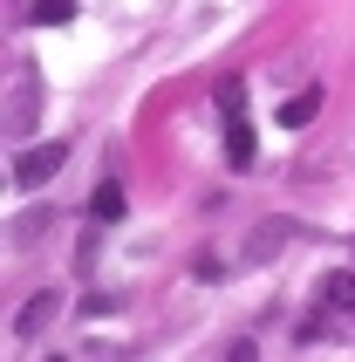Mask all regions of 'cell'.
<instances>
[{
	"label": "cell",
	"instance_id": "2",
	"mask_svg": "<svg viewBox=\"0 0 355 362\" xmlns=\"http://www.w3.org/2000/svg\"><path fill=\"white\" fill-rule=\"evenodd\" d=\"M62 164H69V137L28 144V151H21V158H14V185H21V192H35V185H48V178H55Z\"/></svg>",
	"mask_w": 355,
	"mask_h": 362
},
{
	"label": "cell",
	"instance_id": "5",
	"mask_svg": "<svg viewBox=\"0 0 355 362\" xmlns=\"http://www.w3.org/2000/svg\"><path fill=\"white\" fill-rule=\"evenodd\" d=\"M123 205H130V199H123V185H117V178H103L96 192H89V219H96V226H117V219H123Z\"/></svg>",
	"mask_w": 355,
	"mask_h": 362
},
{
	"label": "cell",
	"instance_id": "6",
	"mask_svg": "<svg viewBox=\"0 0 355 362\" xmlns=\"http://www.w3.org/2000/svg\"><path fill=\"white\" fill-rule=\"evenodd\" d=\"M55 308H62V294H35V301L14 315V335H41V328L55 322Z\"/></svg>",
	"mask_w": 355,
	"mask_h": 362
},
{
	"label": "cell",
	"instance_id": "10",
	"mask_svg": "<svg viewBox=\"0 0 355 362\" xmlns=\"http://www.w3.org/2000/svg\"><path fill=\"white\" fill-rule=\"evenodd\" d=\"M48 219H55V212H41V205H35V212H21V226H14V240L28 246V240H35V233H41V226H48Z\"/></svg>",
	"mask_w": 355,
	"mask_h": 362
},
{
	"label": "cell",
	"instance_id": "4",
	"mask_svg": "<svg viewBox=\"0 0 355 362\" xmlns=\"http://www.w3.org/2000/svg\"><path fill=\"white\" fill-rule=\"evenodd\" d=\"M315 110H321V89L308 82L301 96H287V103L274 110V123H280V130H308V123H315Z\"/></svg>",
	"mask_w": 355,
	"mask_h": 362
},
{
	"label": "cell",
	"instance_id": "8",
	"mask_svg": "<svg viewBox=\"0 0 355 362\" xmlns=\"http://www.w3.org/2000/svg\"><path fill=\"white\" fill-rule=\"evenodd\" d=\"M321 301H328V308H349V315H355V274H335V281L321 287Z\"/></svg>",
	"mask_w": 355,
	"mask_h": 362
},
{
	"label": "cell",
	"instance_id": "3",
	"mask_svg": "<svg viewBox=\"0 0 355 362\" xmlns=\"http://www.w3.org/2000/svg\"><path fill=\"white\" fill-rule=\"evenodd\" d=\"M287 240H294V219H260L253 233H246V246H239V267H267Z\"/></svg>",
	"mask_w": 355,
	"mask_h": 362
},
{
	"label": "cell",
	"instance_id": "1",
	"mask_svg": "<svg viewBox=\"0 0 355 362\" xmlns=\"http://www.w3.org/2000/svg\"><path fill=\"white\" fill-rule=\"evenodd\" d=\"M219 110H226V164L233 171H253V123H246V89H239V76L219 89Z\"/></svg>",
	"mask_w": 355,
	"mask_h": 362
},
{
	"label": "cell",
	"instance_id": "9",
	"mask_svg": "<svg viewBox=\"0 0 355 362\" xmlns=\"http://www.w3.org/2000/svg\"><path fill=\"white\" fill-rule=\"evenodd\" d=\"M117 294H82V315H89V322H103V315H117Z\"/></svg>",
	"mask_w": 355,
	"mask_h": 362
},
{
	"label": "cell",
	"instance_id": "7",
	"mask_svg": "<svg viewBox=\"0 0 355 362\" xmlns=\"http://www.w3.org/2000/svg\"><path fill=\"white\" fill-rule=\"evenodd\" d=\"M76 21V0H35V28H62Z\"/></svg>",
	"mask_w": 355,
	"mask_h": 362
}]
</instances>
